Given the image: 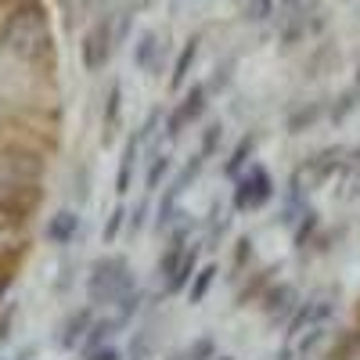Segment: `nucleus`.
<instances>
[{
    "mask_svg": "<svg viewBox=\"0 0 360 360\" xmlns=\"http://www.w3.org/2000/svg\"><path fill=\"white\" fill-rule=\"evenodd\" d=\"M198 256H202V242H195L184 256H180V263H176V270L169 274V281H162V295H166V299L176 295V292H184V288L191 285L195 270H198Z\"/></svg>",
    "mask_w": 360,
    "mask_h": 360,
    "instance_id": "9b49d317",
    "label": "nucleus"
},
{
    "mask_svg": "<svg viewBox=\"0 0 360 360\" xmlns=\"http://www.w3.org/2000/svg\"><path fill=\"white\" fill-rule=\"evenodd\" d=\"M278 11V0H245V22H266Z\"/></svg>",
    "mask_w": 360,
    "mask_h": 360,
    "instance_id": "a878e982",
    "label": "nucleus"
},
{
    "mask_svg": "<svg viewBox=\"0 0 360 360\" xmlns=\"http://www.w3.org/2000/svg\"><path fill=\"white\" fill-rule=\"evenodd\" d=\"M180 356H184V360H213L217 356V339L213 335H198Z\"/></svg>",
    "mask_w": 360,
    "mask_h": 360,
    "instance_id": "4be33fe9",
    "label": "nucleus"
},
{
    "mask_svg": "<svg viewBox=\"0 0 360 360\" xmlns=\"http://www.w3.org/2000/svg\"><path fill=\"white\" fill-rule=\"evenodd\" d=\"M198 37H191L184 47H180V54H176V62H173V76H169V86L173 90H180L188 83V76H191V69H195V58H198Z\"/></svg>",
    "mask_w": 360,
    "mask_h": 360,
    "instance_id": "6ab92c4d",
    "label": "nucleus"
},
{
    "mask_svg": "<svg viewBox=\"0 0 360 360\" xmlns=\"http://www.w3.org/2000/svg\"><path fill=\"white\" fill-rule=\"evenodd\" d=\"M137 152H141V141L130 137L127 148H123V159H119V173H115V195H119V198H127V195H130V180H134Z\"/></svg>",
    "mask_w": 360,
    "mask_h": 360,
    "instance_id": "f3484780",
    "label": "nucleus"
},
{
    "mask_svg": "<svg viewBox=\"0 0 360 360\" xmlns=\"http://www.w3.org/2000/svg\"><path fill=\"white\" fill-rule=\"evenodd\" d=\"M346 166H349L346 148H321L317 155H310L303 166L292 173V184H299L307 195H310V191H321L328 180H335Z\"/></svg>",
    "mask_w": 360,
    "mask_h": 360,
    "instance_id": "20e7f679",
    "label": "nucleus"
},
{
    "mask_svg": "<svg viewBox=\"0 0 360 360\" xmlns=\"http://www.w3.org/2000/svg\"><path fill=\"white\" fill-rule=\"evenodd\" d=\"M299 307V292H295V285H288V281H278V285H270L263 295H259V310H263V317L266 321H288L292 317V310Z\"/></svg>",
    "mask_w": 360,
    "mask_h": 360,
    "instance_id": "0eeeda50",
    "label": "nucleus"
},
{
    "mask_svg": "<svg viewBox=\"0 0 360 360\" xmlns=\"http://www.w3.org/2000/svg\"><path fill=\"white\" fill-rule=\"evenodd\" d=\"M317 227H321V213H317L314 205H307L303 213H299V220H295V231H292V245H295V252H303L307 245H314Z\"/></svg>",
    "mask_w": 360,
    "mask_h": 360,
    "instance_id": "a211bd4d",
    "label": "nucleus"
},
{
    "mask_svg": "<svg viewBox=\"0 0 360 360\" xmlns=\"http://www.w3.org/2000/svg\"><path fill=\"white\" fill-rule=\"evenodd\" d=\"M90 324H94V307L72 310V314L65 317V324H62V332H58V346H62V349H76V346L86 339Z\"/></svg>",
    "mask_w": 360,
    "mask_h": 360,
    "instance_id": "1a4fd4ad",
    "label": "nucleus"
},
{
    "mask_svg": "<svg viewBox=\"0 0 360 360\" xmlns=\"http://www.w3.org/2000/svg\"><path fill=\"white\" fill-rule=\"evenodd\" d=\"M213 360H234V356H231V353H217Z\"/></svg>",
    "mask_w": 360,
    "mask_h": 360,
    "instance_id": "e433bc0d",
    "label": "nucleus"
},
{
    "mask_svg": "<svg viewBox=\"0 0 360 360\" xmlns=\"http://www.w3.org/2000/svg\"><path fill=\"white\" fill-rule=\"evenodd\" d=\"M278 195V184L270 176L266 166L249 162L242 173L234 176V191H231V209L234 213H259L263 205H270Z\"/></svg>",
    "mask_w": 360,
    "mask_h": 360,
    "instance_id": "7ed1b4c3",
    "label": "nucleus"
},
{
    "mask_svg": "<svg viewBox=\"0 0 360 360\" xmlns=\"http://www.w3.org/2000/svg\"><path fill=\"white\" fill-rule=\"evenodd\" d=\"M173 173V159L166 155V152H159L155 159H152V166H148V176H144V191L152 195V191H159L162 188V180Z\"/></svg>",
    "mask_w": 360,
    "mask_h": 360,
    "instance_id": "412c9836",
    "label": "nucleus"
},
{
    "mask_svg": "<svg viewBox=\"0 0 360 360\" xmlns=\"http://www.w3.org/2000/svg\"><path fill=\"white\" fill-rule=\"evenodd\" d=\"M335 360H360V328H353V332H346V335H342Z\"/></svg>",
    "mask_w": 360,
    "mask_h": 360,
    "instance_id": "cd10ccee",
    "label": "nucleus"
},
{
    "mask_svg": "<svg viewBox=\"0 0 360 360\" xmlns=\"http://www.w3.org/2000/svg\"><path fill=\"white\" fill-rule=\"evenodd\" d=\"M356 90H360V69H356Z\"/></svg>",
    "mask_w": 360,
    "mask_h": 360,
    "instance_id": "4c0bfd02",
    "label": "nucleus"
},
{
    "mask_svg": "<svg viewBox=\"0 0 360 360\" xmlns=\"http://www.w3.org/2000/svg\"><path fill=\"white\" fill-rule=\"evenodd\" d=\"M83 360H123V349L112 346V342H105V346H98V349H86Z\"/></svg>",
    "mask_w": 360,
    "mask_h": 360,
    "instance_id": "473e14b6",
    "label": "nucleus"
},
{
    "mask_svg": "<svg viewBox=\"0 0 360 360\" xmlns=\"http://www.w3.org/2000/svg\"><path fill=\"white\" fill-rule=\"evenodd\" d=\"M256 144H259V134H256V130H252V134H245V137H242V141H238V144H234V148H231V155H227V162H224V166H220V169H224V176H227V180H234V176H238V173H242V169H245V166H249V159H252V155H256Z\"/></svg>",
    "mask_w": 360,
    "mask_h": 360,
    "instance_id": "4468645a",
    "label": "nucleus"
},
{
    "mask_svg": "<svg viewBox=\"0 0 360 360\" xmlns=\"http://www.w3.org/2000/svg\"><path fill=\"white\" fill-rule=\"evenodd\" d=\"M332 314H335V299H332V295H314V299H307V303H299V307L292 310L285 339L303 335L307 328H314V324H328V317H332Z\"/></svg>",
    "mask_w": 360,
    "mask_h": 360,
    "instance_id": "423d86ee",
    "label": "nucleus"
},
{
    "mask_svg": "<svg viewBox=\"0 0 360 360\" xmlns=\"http://www.w3.org/2000/svg\"><path fill=\"white\" fill-rule=\"evenodd\" d=\"M231 69H234V58H227L224 65H217V76H213V86H209V90H224L231 83Z\"/></svg>",
    "mask_w": 360,
    "mask_h": 360,
    "instance_id": "72a5a7b5",
    "label": "nucleus"
},
{
    "mask_svg": "<svg viewBox=\"0 0 360 360\" xmlns=\"http://www.w3.org/2000/svg\"><path fill=\"white\" fill-rule=\"evenodd\" d=\"M321 119H328V105L324 101H307V105H299V108H292L288 112V119H285V130L292 134V137H299V134H307V130H314Z\"/></svg>",
    "mask_w": 360,
    "mask_h": 360,
    "instance_id": "f8f14e48",
    "label": "nucleus"
},
{
    "mask_svg": "<svg viewBox=\"0 0 360 360\" xmlns=\"http://www.w3.org/2000/svg\"><path fill=\"white\" fill-rule=\"evenodd\" d=\"M205 108H209V86H205V83H191V86L184 90V98H180V101L166 112V119H162L166 141H176L191 123H198V119L205 115Z\"/></svg>",
    "mask_w": 360,
    "mask_h": 360,
    "instance_id": "39448f33",
    "label": "nucleus"
},
{
    "mask_svg": "<svg viewBox=\"0 0 360 360\" xmlns=\"http://www.w3.org/2000/svg\"><path fill=\"white\" fill-rule=\"evenodd\" d=\"M119 328H127V321L123 317H94V324H90V332H86V339L79 342V353H86V349H98V346H105V342H112V335H119Z\"/></svg>",
    "mask_w": 360,
    "mask_h": 360,
    "instance_id": "ddd939ff",
    "label": "nucleus"
},
{
    "mask_svg": "<svg viewBox=\"0 0 360 360\" xmlns=\"http://www.w3.org/2000/svg\"><path fill=\"white\" fill-rule=\"evenodd\" d=\"M101 123H105V144L112 141L115 127L123 123V83L112 79L108 83V98H105V115H101Z\"/></svg>",
    "mask_w": 360,
    "mask_h": 360,
    "instance_id": "dca6fc26",
    "label": "nucleus"
},
{
    "mask_svg": "<svg viewBox=\"0 0 360 360\" xmlns=\"http://www.w3.org/2000/svg\"><path fill=\"white\" fill-rule=\"evenodd\" d=\"M249 263H252V238L242 234V238L234 242V259H231V266H234V270H245Z\"/></svg>",
    "mask_w": 360,
    "mask_h": 360,
    "instance_id": "c85d7f7f",
    "label": "nucleus"
},
{
    "mask_svg": "<svg viewBox=\"0 0 360 360\" xmlns=\"http://www.w3.org/2000/svg\"><path fill=\"white\" fill-rule=\"evenodd\" d=\"M346 159H349L353 169H360V144H356V148H346Z\"/></svg>",
    "mask_w": 360,
    "mask_h": 360,
    "instance_id": "c9c22d12",
    "label": "nucleus"
},
{
    "mask_svg": "<svg viewBox=\"0 0 360 360\" xmlns=\"http://www.w3.org/2000/svg\"><path fill=\"white\" fill-rule=\"evenodd\" d=\"M0 51H8L18 62H40L51 54V22L40 0H25L8 15L0 29Z\"/></svg>",
    "mask_w": 360,
    "mask_h": 360,
    "instance_id": "f257e3e1",
    "label": "nucleus"
},
{
    "mask_svg": "<svg viewBox=\"0 0 360 360\" xmlns=\"http://www.w3.org/2000/svg\"><path fill=\"white\" fill-rule=\"evenodd\" d=\"M108 54H112V29H108V22H98L83 37V69L86 72H98L108 62Z\"/></svg>",
    "mask_w": 360,
    "mask_h": 360,
    "instance_id": "6e6552de",
    "label": "nucleus"
},
{
    "mask_svg": "<svg viewBox=\"0 0 360 360\" xmlns=\"http://www.w3.org/2000/svg\"><path fill=\"white\" fill-rule=\"evenodd\" d=\"M162 119H166V112H162V108H152V115L144 119V127H141V130H137L134 137H137L141 144H144V141H152V134H155V127L162 123Z\"/></svg>",
    "mask_w": 360,
    "mask_h": 360,
    "instance_id": "2f4dec72",
    "label": "nucleus"
},
{
    "mask_svg": "<svg viewBox=\"0 0 360 360\" xmlns=\"http://www.w3.org/2000/svg\"><path fill=\"white\" fill-rule=\"evenodd\" d=\"M144 217H148V198H141L134 209H127V231L137 234V231L144 227Z\"/></svg>",
    "mask_w": 360,
    "mask_h": 360,
    "instance_id": "7c9ffc66",
    "label": "nucleus"
},
{
    "mask_svg": "<svg viewBox=\"0 0 360 360\" xmlns=\"http://www.w3.org/2000/svg\"><path fill=\"white\" fill-rule=\"evenodd\" d=\"M270 274H274V266H266V270H263V274H259V278H256L252 285H245L242 292H238V307H245L249 299H259V288H263V285L270 281Z\"/></svg>",
    "mask_w": 360,
    "mask_h": 360,
    "instance_id": "c756f323",
    "label": "nucleus"
},
{
    "mask_svg": "<svg viewBox=\"0 0 360 360\" xmlns=\"http://www.w3.org/2000/svg\"><path fill=\"white\" fill-rule=\"evenodd\" d=\"M217 274H220L217 263H202V266L195 270V278H191V285H188V303H191V307H198L202 299L209 295V288H213Z\"/></svg>",
    "mask_w": 360,
    "mask_h": 360,
    "instance_id": "aec40b11",
    "label": "nucleus"
},
{
    "mask_svg": "<svg viewBox=\"0 0 360 360\" xmlns=\"http://www.w3.org/2000/svg\"><path fill=\"white\" fill-rule=\"evenodd\" d=\"M11 317H15V310H8L4 317H0V346H4V339L11 335Z\"/></svg>",
    "mask_w": 360,
    "mask_h": 360,
    "instance_id": "f704fd0d",
    "label": "nucleus"
},
{
    "mask_svg": "<svg viewBox=\"0 0 360 360\" xmlns=\"http://www.w3.org/2000/svg\"><path fill=\"white\" fill-rule=\"evenodd\" d=\"M220 144H224V123H209V127H205V134H202V144H198V155L213 159Z\"/></svg>",
    "mask_w": 360,
    "mask_h": 360,
    "instance_id": "5701e85b",
    "label": "nucleus"
},
{
    "mask_svg": "<svg viewBox=\"0 0 360 360\" xmlns=\"http://www.w3.org/2000/svg\"><path fill=\"white\" fill-rule=\"evenodd\" d=\"M159 54H162V37L159 33H141V40L134 44V65L141 69V72H152L155 69V62H159Z\"/></svg>",
    "mask_w": 360,
    "mask_h": 360,
    "instance_id": "2eb2a0df",
    "label": "nucleus"
},
{
    "mask_svg": "<svg viewBox=\"0 0 360 360\" xmlns=\"http://www.w3.org/2000/svg\"><path fill=\"white\" fill-rule=\"evenodd\" d=\"M356 98H360V90L353 86L349 94H342V98H339V105H332V108H328V119H332V123H342V119H346V115H349V112L360 105Z\"/></svg>",
    "mask_w": 360,
    "mask_h": 360,
    "instance_id": "bb28decb",
    "label": "nucleus"
},
{
    "mask_svg": "<svg viewBox=\"0 0 360 360\" xmlns=\"http://www.w3.org/2000/svg\"><path fill=\"white\" fill-rule=\"evenodd\" d=\"M141 303H144V288H141V285H134V288H130V292L115 303V307H119V317H123V321L130 324V321H134V314L141 310Z\"/></svg>",
    "mask_w": 360,
    "mask_h": 360,
    "instance_id": "393cba45",
    "label": "nucleus"
},
{
    "mask_svg": "<svg viewBox=\"0 0 360 360\" xmlns=\"http://www.w3.org/2000/svg\"><path fill=\"white\" fill-rule=\"evenodd\" d=\"M137 285L134 278V266L127 256H101L94 259V266H90L86 274V295H90V307H108V303H119L130 288Z\"/></svg>",
    "mask_w": 360,
    "mask_h": 360,
    "instance_id": "f03ea898",
    "label": "nucleus"
},
{
    "mask_svg": "<svg viewBox=\"0 0 360 360\" xmlns=\"http://www.w3.org/2000/svg\"><path fill=\"white\" fill-rule=\"evenodd\" d=\"M79 224L83 220H79L76 209H58V213L47 220V227H44V238L51 245H69L72 238L79 234Z\"/></svg>",
    "mask_w": 360,
    "mask_h": 360,
    "instance_id": "9d476101",
    "label": "nucleus"
},
{
    "mask_svg": "<svg viewBox=\"0 0 360 360\" xmlns=\"http://www.w3.org/2000/svg\"><path fill=\"white\" fill-rule=\"evenodd\" d=\"M123 227H127V205L119 202V205L112 209V213H108V220H105V231H101V238H105V245H112L115 238H119V231H123Z\"/></svg>",
    "mask_w": 360,
    "mask_h": 360,
    "instance_id": "b1692460",
    "label": "nucleus"
}]
</instances>
